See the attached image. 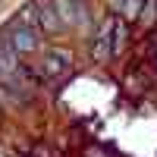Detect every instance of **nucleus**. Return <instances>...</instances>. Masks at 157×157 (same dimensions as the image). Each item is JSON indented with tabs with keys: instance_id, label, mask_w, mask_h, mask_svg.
I'll use <instances>...</instances> for the list:
<instances>
[{
	"instance_id": "6",
	"label": "nucleus",
	"mask_w": 157,
	"mask_h": 157,
	"mask_svg": "<svg viewBox=\"0 0 157 157\" xmlns=\"http://www.w3.org/2000/svg\"><path fill=\"white\" fill-rule=\"evenodd\" d=\"M110 3H113V13H116L120 19L132 22V19L141 16V6H145V0H110Z\"/></svg>"
},
{
	"instance_id": "8",
	"label": "nucleus",
	"mask_w": 157,
	"mask_h": 157,
	"mask_svg": "<svg viewBox=\"0 0 157 157\" xmlns=\"http://www.w3.org/2000/svg\"><path fill=\"white\" fill-rule=\"evenodd\" d=\"M138 22L145 25V29H154L157 25V0H145V6H141V16Z\"/></svg>"
},
{
	"instance_id": "7",
	"label": "nucleus",
	"mask_w": 157,
	"mask_h": 157,
	"mask_svg": "<svg viewBox=\"0 0 157 157\" xmlns=\"http://www.w3.org/2000/svg\"><path fill=\"white\" fill-rule=\"evenodd\" d=\"M126 44H129V22L116 16V22H113V57H120L126 50Z\"/></svg>"
},
{
	"instance_id": "1",
	"label": "nucleus",
	"mask_w": 157,
	"mask_h": 157,
	"mask_svg": "<svg viewBox=\"0 0 157 157\" xmlns=\"http://www.w3.org/2000/svg\"><path fill=\"white\" fill-rule=\"evenodd\" d=\"M41 29H38V16H35V6L29 3V6H22L19 10V16L13 19L10 25H6V44L16 50L19 57H29V54H35L38 47H41Z\"/></svg>"
},
{
	"instance_id": "4",
	"label": "nucleus",
	"mask_w": 157,
	"mask_h": 157,
	"mask_svg": "<svg viewBox=\"0 0 157 157\" xmlns=\"http://www.w3.org/2000/svg\"><path fill=\"white\" fill-rule=\"evenodd\" d=\"M113 22H116V16L104 19L101 32L94 35V44H91V60H94V63H107V60H113Z\"/></svg>"
},
{
	"instance_id": "5",
	"label": "nucleus",
	"mask_w": 157,
	"mask_h": 157,
	"mask_svg": "<svg viewBox=\"0 0 157 157\" xmlns=\"http://www.w3.org/2000/svg\"><path fill=\"white\" fill-rule=\"evenodd\" d=\"M54 6L60 13V19L63 25H82L85 22V6H82V0H54Z\"/></svg>"
},
{
	"instance_id": "3",
	"label": "nucleus",
	"mask_w": 157,
	"mask_h": 157,
	"mask_svg": "<svg viewBox=\"0 0 157 157\" xmlns=\"http://www.w3.org/2000/svg\"><path fill=\"white\" fill-rule=\"evenodd\" d=\"M35 16H38V29H41L44 35H60L66 25H63V19H60V13H57V6H54V0H35Z\"/></svg>"
},
{
	"instance_id": "9",
	"label": "nucleus",
	"mask_w": 157,
	"mask_h": 157,
	"mask_svg": "<svg viewBox=\"0 0 157 157\" xmlns=\"http://www.w3.org/2000/svg\"><path fill=\"white\" fill-rule=\"evenodd\" d=\"M88 157H98V154H94V151H91V154H88Z\"/></svg>"
},
{
	"instance_id": "2",
	"label": "nucleus",
	"mask_w": 157,
	"mask_h": 157,
	"mask_svg": "<svg viewBox=\"0 0 157 157\" xmlns=\"http://www.w3.org/2000/svg\"><path fill=\"white\" fill-rule=\"evenodd\" d=\"M72 69V50L66 47H47L44 57H41V75L47 78V82H57V78L69 75Z\"/></svg>"
}]
</instances>
